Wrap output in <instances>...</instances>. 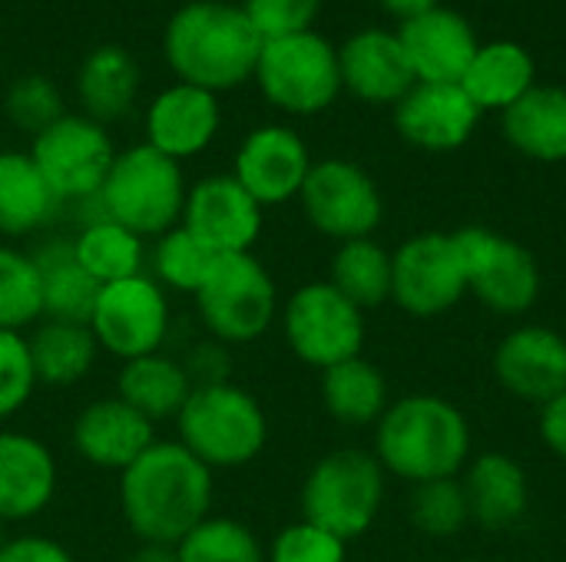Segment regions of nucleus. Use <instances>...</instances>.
I'll return each instance as SVG.
<instances>
[{
	"label": "nucleus",
	"mask_w": 566,
	"mask_h": 562,
	"mask_svg": "<svg viewBox=\"0 0 566 562\" xmlns=\"http://www.w3.org/2000/svg\"><path fill=\"white\" fill-rule=\"evenodd\" d=\"M511 149L534 162H566V86L537 83L501 113Z\"/></svg>",
	"instance_id": "nucleus-27"
},
{
	"label": "nucleus",
	"mask_w": 566,
	"mask_h": 562,
	"mask_svg": "<svg viewBox=\"0 0 566 562\" xmlns=\"http://www.w3.org/2000/svg\"><path fill=\"white\" fill-rule=\"evenodd\" d=\"M60 199L50 192L30 152H0V235L27 238L53 222Z\"/></svg>",
	"instance_id": "nucleus-29"
},
{
	"label": "nucleus",
	"mask_w": 566,
	"mask_h": 562,
	"mask_svg": "<svg viewBox=\"0 0 566 562\" xmlns=\"http://www.w3.org/2000/svg\"><path fill=\"white\" fill-rule=\"evenodd\" d=\"M541 437L560 460H566V391L541 407Z\"/></svg>",
	"instance_id": "nucleus-45"
},
{
	"label": "nucleus",
	"mask_w": 566,
	"mask_h": 562,
	"mask_svg": "<svg viewBox=\"0 0 566 562\" xmlns=\"http://www.w3.org/2000/svg\"><path fill=\"white\" fill-rule=\"evenodd\" d=\"M464 562H478V560H464Z\"/></svg>",
	"instance_id": "nucleus-49"
},
{
	"label": "nucleus",
	"mask_w": 566,
	"mask_h": 562,
	"mask_svg": "<svg viewBox=\"0 0 566 562\" xmlns=\"http://www.w3.org/2000/svg\"><path fill=\"white\" fill-rule=\"evenodd\" d=\"M216 255L206 252L182 225L163 232L159 238H153V248L146 255V275H153L166 291H182V295H196L199 285L206 282L209 268H212Z\"/></svg>",
	"instance_id": "nucleus-37"
},
{
	"label": "nucleus",
	"mask_w": 566,
	"mask_h": 562,
	"mask_svg": "<svg viewBox=\"0 0 566 562\" xmlns=\"http://www.w3.org/2000/svg\"><path fill=\"white\" fill-rule=\"evenodd\" d=\"M408 517H411V523H415L424 537L444 540V537L461 533V527L471 520V507H468L464 484H461L458 477L418 484V487L411 490Z\"/></svg>",
	"instance_id": "nucleus-38"
},
{
	"label": "nucleus",
	"mask_w": 566,
	"mask_h": 562,
	"mask_svg": "<svg viewBox=\"0 0 566 562\" xmlns=\"http://www.w3.org/2000/svg\"><path fill=\"white\" fill-rule=\"evenodd\" d=\"M222 126V106L219 96L189 83H172L153 103L146 106V146L156 152L186 162L212 146Z\"/></svg>",
	"instance_id": "nucleus-19"
},
{
	"label": "nucleus",
	"mask_w": 566,
	"mask_h": 562,
	"mask_svg": "<svg viewBox=\"0 0 566 562\" xmlns=\"http://www.w3.org/2000/svg\"><path fill=\"white\" fill-rule=\"evenodd\" d=\"M418 83H461L481 40L464 13L451 7H431L401 20L395 30Z\"/></svg>",
	"instance_id": "nucleus-20"
},
{
	"label": "nucleus",
	"mask_w": 566,
	"mask_h": 562,
	"mask_svg": "<svg viewBox=\"0 0 566 562\" xmlns=\"http://www.w3.org/2000/svg\"><path fill=\"white\" fill-rule=\"evenodd\" d=\"M345 553H348L345 540L332 537L328 530L308 520H295L275 533L265 562H345Z\"/></svg>",
	"instance_id": "nucleus-41"
},
{
	"label": "nucleus",
	"mask_w": 566,
	"mask_h": 562,
	"mask_svg": "<svg viewBox=\"0 0 566 562\" xmlns=\"http://www.w3.org/2000/svg\"><path fill=\"white\" fill-rule=\"evenodd\" d=\"M192 298L206 335L226 348L259 341L279 318V288L252 252L219 255Z\"/></svg>",
	"instance_id": "nucleus-7"
},
{
	"label": "nucleus",
	"mask_w": 566,
	"mask_h": 562,
	"mask_svg": "<svg viewBox=\"0 0 566 562\" xmlns=\"http://www.w3.org/2000/svg\"><path fill=\"white\" fill-rule=\"evenodd\" d=\"M86 325H90L99 351H106L119 361L156 354V351H163L169 328H172L169 295L146 272L113 282V285H103L96 291Z\"/></svg>",
	"instance_id": "nucleus-11"
},
{
	"label": "nucleus",
	"mask_w": 566,
	"mask_h": 562,
	"mask_svg": "<svg viewBox=\"0 0 566 562\" xmlns=\"http://www.w3.org/2000/svg\"><path fill=\"white\" fill-rule=\"evenodd\" d=\"M322 404L345 427H375L388 411V381L361 354L322 371Z\"/></svg>",
	"instance_id": "nucleus-31"
},
{
	"label": "nucleus",
	"mask_w": 566,
	"mask_h": 562,
	"mask_svg": "<svg viewBox=\"0 0 566 562\" xmlns=\"http://www.w3.org/2000/svg\"><path fill=\"white\" fill-rule=\"evenodd\" d=\"M461 484L468 494L471 520H478L488 530H507L521 523L531 507V487L524 467L501 450L468 460Z\"/></svg>",
	"instance_id": "nucleus-24"
},
{
	"label": "nucleus",
	"mask_w": 566,
	"mask_h": 562,
	"mask_svg": "<svg viewBox=\"0 0 566 562\" xmlns=\"http://www.w3.org/2000/svg\"><path fill=\"white\" fill-rule=\"evenodd\" d=\"M186 176L182 162L139 142L116 152L113 169L93 199L99 215L126 225L139 238H159L182 222L186 209Z\"/></svg>",
	"instance_id": "nucleus-5"
},
{
	"label": "nucleus",
	"mask_w": 566,
	"mask_h": 562,
	"mask_svg": "<svg viewBox=\"0 0 566 562\" xmlns=\"http://www.w3.org/2000/svg\"><path fill=\"white\" fill-rule=\"evenodd\" d=\"M189 394H192V381L182 361L163 351L123 361L116 378V397L129 404L136 414H143L149 424L176 421Z\"/></svg>",
	"instance_id": "nucleus-28"
},
{
	"label": "nucleus",
	"mask_w": 566,
	"mask_h": 562,
	"mask_svg": "<svg viewBox=\"0 0 566 562\" xmlns=\"http://www.w3.org/2000/svg\"><path fill=\"white\" fill-rule=\"evenodd\" d=\"M385 467L375 454L342 447L325 454L302 484V520L338 540L365 537L385 507Z\"/></svg>",
	"instance_id": "nucleus-6"
},
{
	"label": "nucleus",
	"mask_w": 566,
	"mask_h": 562,
	"mask_svg": "<svg viewBox=\"0 0 566 562\" xmlns=\"http://www.w3.org/2000/svg\"><path fill=\"white\" fill-rule=\"evenodd\" d=\"M481 123V109L461 89V83H415L395 103L398 136L424 152L461 149Z\"/></svg>",
	"instance_id": "nucleus-17"
},
{
	"label": "nucleus",
	"mask_w": 566,
	"mask_h": 562,
	"mask_svg": "<svg viewBox=\"0 0 566 562\" xmlns=\"http://www.w3.org/2000/svg\"><path fill=\"white\" fill-rule=\"evenodd\" d=\"M328 282L361 311L391 301V252L375 238L342 242L332 255Z\"/></svg>",
	"instance_id": "nucleus-34"
},
{
	"label": "nucleus",
	"mask_w": 566,
	"mask_h": 562,
	"mask_svg": "<svg viewBox=\"0 0 566 562\" xmlns=\"http://www.w3.org/2000/svg\"><path fill=\"white\" fill-rule=\"evenodd\" d=\"M139 96V63L119 43H99L76 66V99L83 116L106 126L123 119Z\"/></svg>",
	"instance_id": "nucleus-26"
},
{
	"label": "nucleus",
	"mask_w": 566,
	"mask_h": 562,
	"mask_svg": "<svg viewBox=\"0 0 566 562\" xmlns=\"http://www.w3.org/2000/svg\"><path fill=\"white\" fill-rule=\"evenodd\" d=\"M262 43L265 40L252 26L249 13L226 0L182 3L163 33L166 63L176 79L216 96L255 76Z\"/></svg>",
	"instance_id": "nucleus-2"
},
{
	"label": "nucleus",
	"mask_w": 566,
	"mask_h": 562,
	"mask_svg": "<svg viewBox=\"0 0 566 562\" xmlns=\"http://www.w3.org/2000/svg\"><path fill=\"white\" fill-rule=\"evenodd\" d=\"M43 291V318L53 321H90L99 285L80 268L70 238H53L33 252Z\"/></svg>",
	"instance_id": "nucleus-33"
},
{
	"label": "nucleus",
	"mask_w": 566,
	"mask_h": 562,
	"mask_svg": "<svg viewBox=\"0 0 566 562\" xmlns=\"http://www.w3.org/2000/svg\"><path fill=\"white\" fill-rule=\"evenodd\" d=\"M282 335L298 361L328 371L365 348V311L332 282H308L282 305Z\"/></svg>",
	"instance_id": "nucleus-9"
},
{
	"label": "nucleus",
	"mask_w": 566,
	"mask_h": 562,
	"mask_svg": "<svg viewBox=\"0 0 566 562\" xmlns=\"http://www.w3.org/2000/svg\"><path fill=\"white\" fill-rule=\"evenodd\" d=\"M27 348H30L36 384H46V388L80 384L93 371L96 354H99V344L90 325L53 321V318H43L30 328Z\"/></svg>",
	"instance_id": "nucleus-30"
},
{
	"label": "nucleus",
	"mask_w": 566,
	"mask_h": 562,
	"mask_svg": "<svg viewBox=\"0 0 566 562\" xmlns=\"http://www.w3.org/2000/svg\"><path fill=\"white\" fill-rule=\"evenodd\" d=\"M262 212L265 209L239 185L232 172H219L189 185L179 225L216 258L245 255L262 235Z\"/></svg>",
	"instance_id": "nucleus-15"
},
{
	"label": "nucleus",
	"mask_w": 566,
	"mask_h": 562,
	"mask_svg": "<svg viewBox=\"0 0 566 562\" xmlns=\"http://www.w3.org/2000/svg\"><path fill=\"white\" fill-rule=\"evenodd\" d=\"M242 10L249 13L262 40H279V36L312 30V23L318 20L322 0H245Z\"/></svg>",
	"instance_id": "nucleus-42"
},
{
	"label": "nucleus",
	"mask_w": 566,
	"mask_h": 562,
	"mask_svg": "<svg viewBox=\"0 0 566 562\" xmlns=\"http://www.w3.org/2000/svg\"><path fill=\"white\" fill-rule=\"evenodd\" d=\"M252 79L262 96L289 116L325 113L342 93L338 50L315 30L265 40Z\"/></svg>",
	"instance_id": "nucleus-8"
},
{
	"label": "nucleus",
	"mask_w": 566,
	"mask_h": 562,
	"mask_svg": "<svg viewBox=\"0 0 566 562\" xmlns=\"http://www.w3.org/2000/svg\"><path fill=\"white\" fill-rule=\"evenodd\" d=\"M494 374L507 394L544 407L566 391V338L544 325L514 328L494 351Z\"/></svg>",
	"instance_id": "nucleus-18"
},
{
	"label": "nucleus",
	"mask_w": 566,
	"mask_h": 562,
	"mask_svg": "<svg viewBox=\"0 0 566 562\" xmlns=\"http://www.w3.org/2000/svg\"><path fill=\"white\" fill-rule=\"evenodd\" d=\"M3 540H7V537H3V523H0V547H3Z\"/></svg>",
	"instance_id": "nucleus-48"
},
{
	"label": "nucleus",
	"mask_w": 566,
	"mask_h": 562,
	"mask_svg": "<svg viewBox=\"0 0 566 562\" xmlns=\"http://www.w3.org/2000/svg\"><path fill=\"white\" fill-rule=\"evenodd\" d=\"M176 441L212 474L252 464L269 444V417L259 397L232 381L192 388L176 417Z\"/></svg>",
	"instance_id": "nucleus-4"
},
{
	"label": "nucleus",
	"mask_w": 566,
	"mask_h": 562,
	"mask_svg": "<svg viewBox=\"0 0 566 562\" xmlns=\"http://www.w3.org/2000/svg\"><path fill=\"white\" fill-rule=\"evenodd\" d=\"M36 391L27 335L0 331V424L20 414Z\"/></svg>",
	"instance_id": "nucleus-40"
},
{
	"label": "nucleus",
	"mask_w": 566,
	"mask_h": 562,
	"mask_svg": "<svg viewBox=\"0 0 566 562\" xmlns=\"http://www.w3.org/2000/svg\"><path fill=\"white\" fill-rule=\"evenodd\" d=\"M3 113L20 132L40 136L66 109H63V96L53 79H46L43 73H23L3 93Z\"/></svg>",
	"instance_id": "nucleus-39"
},
{
	"label": "nucleus",
	"mask_w": 566,
	"mask_h": 562,
	"mask_svg": "<svg viewBox=\"0 0 566 562\" xmlns=\"http://www.w3.org/2000/svg\"><path fill=\"white\" fill-rule=\"evenodd\" d=\"M0 562H76V556L50 540V537H36V533H23V537H7L0 547Z\"/></svg>",
	"instance_id": "nucleus-44"
},
{
	"label": "nucleus",
	"mask_w": 566,
	"mask_h": 562,
	"mask_svg": "<svg viewBox=\"0 0 566 562\" xmlns=\"http://www.w3.org/2000/svg\"><path fill=\"white\" fill-rule=\"evenodd\" d=\"M70 444L73 454L90 467L123 474L136 457H143L156 444V424H149L116 394L96 397L73 417Z\"/></svg>",
	"instance_id": "nucleus-21"
},
{
	"label": "nucleus",
	"mask_w": 566,
	"mask_h": 562,
	"mask_svg": "<svg viewBox=\"0 0 566 562\" xmlns=\"http://www.w3.org/2000/svg\"><path fill=\"white\" fill-rule=\"evenodd\" d=\"M308 225L328 238L355 242L371 238L385 219V199L378 182L352 159L312 162V172L298 192Z\"/></svg>",
	"instance_id": "nucleus-13"
},
{
	"label": "nucleus",
	"mask_w": 566,
	"mask_h": 562,
	"mask_svg": "<svg viewBox=\"0 0 566 562\" xmlns=\"http://www.w3.org/2000/svg\"><path fill=\"white\" fill-rule=\"evenodd\" d=\"M391 17H401V20H408V17H418V13H424V10H431V7H441V0H378Z\"/></svg>",
	"instance_id": "nucleus-46"
},
{
	"label": "nucleus",
	"mask_w": 566,
	"mask_h": 562,
	"mask_svg": "<svg viewBox=\"0 0 566 562\" xmlns=\"http://www.w3.org/2000/svg\"><path fill=\"white\" fill-rule=\"evenodd\" d=\"M126 562H176L172 547H159V543H139L136 553H129Z\"/></svg>",
	"instance_id": "nucleus-47"
},
{
	"label": "nucleus",
	"mask_w": 566,
	"mask_h": 562,
	"mask_svg": "<svg viewBox=\"0 0 566 562\" xmlns=\"http://www.w3.org/2000/svg\"><path fill=\"white\" fill-rule=\"evenodd\" d=\"M375 460L411 487L458 477L471 460V424L438 394H408L375 424Z\"/></svg>",
	"instance_id": "nucleus-3"
},
{
	"label": "nucleus",
	"mask_w": 566,
	"mask_h": 562,
	"mask_svg": "<svg viewBox=\"0 0 566 562\" xmlns=\"http://www.w3.org/2000/svg\"><path fill=\"white\" fill-rule=\"evenodd\" d=\"M338 73L342 89L371 106H395L418 83L398 33L381 26L358 30L338 46Z\"/></svg>",
	"instance_id": "nucleus-22"
},
{
	"label": "nucleus",
	"mask_w": 566,
	"mask_h": 562,
	"mask_svg": "<svg viewBox=\"0 0 566 562\" xmlns=\"http://www.w3.org/2000/svg\"><path fill=\"white\" fill-rule=\"evenodd\" d=\"M73 242V255L80 262V268L103 288L133 275L146 272V238H139L136 232H129L126 225L106 219V215H93Z\"/></svg>",
	"instance_id": "nucleus-32"
},
{
	"label": "nucleus",
	"mask_w": 566,
	"mask_h": 562,
	"mask_svg": "<svg viewBox=\"0 0 566 562\" xmlns=\"http://www.w3.org/2000/svg\"><path fill=\"white\" fill-rule=\"evenodd\" d=\"M192 388H202V384H222L229 381V348L219 344V341H199L189 358L182 361Z\"/></svg>",
	"instance_id": "nucleus-43"
},
{
	"label": "nucleus",
	"mask_w": 566,
	"mask_h": 562,
	"mask_svg": "<svg viewBox=\"0 0 566 562\" xmlns=\"http://www.w3.org/2000/svg\"><path fill=\"white\" fill-rule=\"evenodd\" d=\"M119 513L139 543L176 547L212 513L216 477L179 441H159L119 474Z\"/></svg>",
	"instance_id": "nucleus-1"
},
{
	"label": "nucleus",
	"mask_w": 566,
	"mask_h": 562,
	"mask_svg": "<svg viewBox=\"0 0 566 562\" xmlns=\"http://www.w3.org/2000/svg\"><path fill=\"white\" fill-rule=\"evenodd\" d=\"M308 172H312L308 146L292 126L252 129L242 139L232 162V176L262 209L298 199Z\"/></svg>",
	"instance_id": "nucleus-16"
},
{
	"label": "nucleus",
	"mask_w": 566,
	"mask_h": 562,
	"mask_svg": "<svg viewBox=\"0 0 566 562\" xmlns=\"http://www.w3.org/2000/svg\"><path fill=\"white\" fill-rule=\"evenodd\" d=\"M172 553L176 562H265V550L252 527L216 513L196 523Z\"/></svg>",
	"instance_id": "nucleus-35"
},
{
	"label": "nucleus",
	"mask_w": 566,
	"mask_h": 562,
	"mask_svg": "<svg viewBox=\"0 0 566 562\" xmlns=\"http://www.w3.org/2000/svg\"><path fill=\"white\" fill-rule=\"evenodd\" d=\"M43 321V291L33 252L0 242V331L23 335Z\"/></svg>",
	"instance_id": "nucleus-36"
},
{
	"label": "nucleus",
	"mask_w": 566,
	"mask_h": 562,
	"mask_svg": "<svg viewBox=\"0 0 566 562\" xmlns=\"http://www.w3.org/2000/svg\"><path fill=\"white\" fill-rule=\"evenodd\" d=\"M451 242L461 258L468 291H474L484 308L497 315H524L537 305L541 265L521 242L484 225H464L451 232Z\"/></svg>",
	"instance_id": "nucleus-10"
},
{
	"label": "nucleus",
	"mask_w": 566,
	"mask_h": 562,
	"mask_svg": "<svg viewBox=\"0 0 566 562\" xmlns=\"http://www.w3.org/2000/svg\"><path fill=\"white\" fill-rule=\"evenodd\" d=\"M468 295L451 235L421 232L391 252V301L415 318H438Z\"/></svg>",
	"instance_id": "nucleus-14"
},
{
	"label": "nucleus",
	"mask_w": 566,
	"mask_h": 562,
	"mask_svg": "<svg viewBox=\"0 0 566 562\" xmlns=\"http://www.w3.org/2000/svg\"><path fill=\"white\" fill-rule=\"evenodd\" d=\"M56 484V457L40 437L0 431V523L40 517L53 503Z\"/></svg>",
	"instance_id": "nucleus-23"
},
{
	"label": "nucleus",
	"mask_w": 566,
	"mask_h": 562,
	"mask_svg": "<svg viewBox=\"0 0 566 562\" xmlns=\"http://www.w3.org/2000/svg\"><path fill=\"white\" fill-rule=\"evenodd\" d=\"M30 159L63 202H93L113 169L116 149L106 126L83 113H63L53 126L33 136Z\"/></svg>",
	"instance_id": "nucleus-12"
},
{
	"label": "nucleus",
	"mask_w": 566,
	"mask_h": 562,
	"mask_svg": "<svg viewBox=\"0 0 566 562\" xmlns=\"http://www.w3.org/2000/svg\"><path fill=\"white\" fill-rule=\"evenodd\" d=\"M534 86H537V63L531 50L517 40L481 43L461 76V89L471 96V103L481 113L488 109L504 113Z\"/></svg>",
	"instance_id": "nucleus-25"
}]
</instances>
